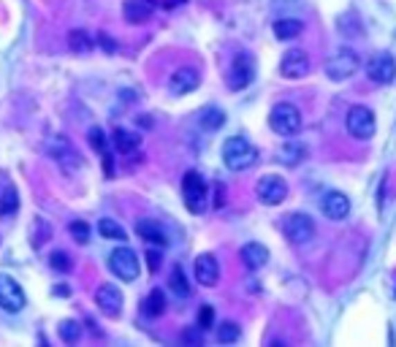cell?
<instances>
[{
    "label": "cell",
    "instance_id": "6da1fadb",
    "mask_svg": "<svg viewBox=\"0 0 396 347\" xmlns=\"http://www.w3.org/2000/svg\"><path fill=\"white\" fill-rule=\"evenodd\" d=\"M223 160L231 171H244L250 166H255L258 160V150L244 139V136H231L226 144H223Z\"/></svg>",
    "mask_w": 396,
    "mask_h": 347
},
{
    "label": "cell",
    "instance_id": "7a4b0ae2",
    "mask_svg": "<svg viewBox=\"0 0 396 347\" xmlns=\"http://www.w3.org/2000/svg\"><path fill=\"white\" fill-rule=\"evenodd\" d=\"M359 68H361L359 52L350 49V46H339L329 60H326V76H329L331 82H345V79H350Z\"/></svg>",
    "mask_w": 396,
    "mask_h": 347
},
{
    "label": "cell",
    "instance_id": "3957f363",
    "mask_svg": "<svg viewBox=\"0 0 396 347\" xmlns=\"http://www.w3.org/2000/svg\"><path fill=\"white\" fill-rule=\"evenodd\" d=\"M269 127L277 136H298L301 133V112L294 103H277L269 114Z\"/></svg>",
    "mask_w": 396,
    "mask_h": 347
},
{
    "label": "cell",
    "instance_id": "277c9868",
    "mask_svg": "<svg viewBox=\"0 0 396 347\" xmlns=\"http://www.w3.org/2000/svg\"><path fill=\"white\" fill-rule=\"evenodd\" d=\"M206 195H209V190H206L204 177H201L198 171H188L185 179H182V198H185L188 212L201 215V212L206 209Z\"/></svg>",
    "mask_w": 396,
    "mask_h": 347
},
{
    "label": "cell",
    "instance_id": "5b68a950",
    "mask_svg": "<svg viewBox=\"0 0 396 347\" xmlns=\"http://www.w3.org/2000/svg\"><path fill=\"white\" fill-rule=\"evenodd\" d=\"M282 231H285L291 244H296V247L298 244H309L315 239V220L309 215H304V212H294V215L285 217Z\"/></svg>",
    "mask_w": 396,
    "mask_h": 347
},
{
    "label": "cell",
    "instance_id": "8992f818",
    "mask_svg": "<svg viewBox=\"0 0 396 347\" xmlns=\"http://www.w3.org/2000/svg\"><path fill=\"white\" fill-rule=\"evenodd\" d=\"M345 127L353 139L366 141L375 136V114L366 109V106H350L348 117H345Z\"/></svg>",
    "mask_w": 396,
    "mask_h": 347
},
{
    "label": "cell",
    "instance_id": "52a82bcc",
    "mask_svg": "<svg viewBox=\"0 0 396 347\" xmlns=\"http://www.w3.org/2000/svg\"><path fill=\"white\" fill-rule=\"evenodd\" d=\"M109 269H111L120 280H125V283H133V280L138 277V272H141L138 258H136V253H133L131 247H117L114 253L109 255Z\"/></svg>",
    "mask_w": 396,
    "mask_h": 347
},
{
    "label": "cell",
    "instance_id": "ba28073f",
    "mask_svg": "<svg viewBox=\"0 0 396 347\" xmlns=\"http://www.w3.org/2000/svg\"><path fill=\"white\" fill-rule=\"evenodd\" d=\"M25 304H28V299H25L22 285L17 283L14 277H8V274H0V310H6V312H22Z\"/></svg>",
    "mask_w": 396,
    "mask_h": 347
},
{
    "label": "cell",
    "instance_id": "9c48e42d",
    "mask_svg": "<svg viewBox=\"0 0 396 347\" xmlns=\"http://www.w3.org/2000/svg\"><path fill=\"white\" fill-rule=\"evenodd\" d=\"M366 76L375 82V84H391L396 79V60L394 55L388 52H377L369 57L366 63Z\"/></svg>",
    "mask_w": 396,
    "mask_h": 347
},
{
    "label": "cell",
    "instance_id": "30bf717a",
    "mask_svg": "<svg viewBox=\"0 0 396 347\" xmlns=\"http://www.w3.org/2000/svg\"><path fill=\"white\" fill-rule=\"evenodd\" d=\"M253 79H255V60H253V55H247V52L236 55L231 68H228V87L231 90H244Z\"/></svg>",
    "mask_w": 396,
    "mask_h": 347
},
{
    "label": "cell",
    "instance_id": "8fae6325",
    "mask_svg": "<svg viewBox=\"0 0 396 347\" xmlns=\"http://www.w3.org/2000/svg\"><path fill=\"white\" fill-rule=\"evenodd\" d=\"M255 198L264 204V206H277L288 198V185L285 179L280 177H264L255 182Z\"/></svg>",
    "mask_w": 396,
    "mask_h": 347
},
{
    "label": "cell",
    "instance_id": "7c38bea8",
    "mask_svg": "<svg viewBox=\"0 0 396 347\" xmlns=\"http://www.w3.org/2000/svg\"><path fill=\"white\" fill-rule=\"evenodd\" d=\"M280 73L285 79H304L309 73V55L304 49H291L280 60Z\"/></svg>",
    "mask_w": 396,
    "mask_h": 347
},
{
    "label": "cell",
    "instance_id": "4fadbf2b",
    "mask_svg": "<svg viewBox=\"0 0 396 347\" xmlns=\"http://www.w3.org/2000/svg\"><path fill=\"white\" fill-rule=\"evenodd\" d=\"M96 304H98V310L103 315L117 317L123 312V290L111 283L100 285L98 290H96Z\"/></svg>",
    "mask_w": 396,
    "mask_h": 347
},
{
    "label": "cell",
    "instance_id": "5bb4252c",
    "mask_svg": "<svg viewBox=\"0 0 396 347\" xmlns=\"http://www.w3.org/2000/svg\"><path fill=\"white\" fill-rule=\"evenodd\" d=\"M49 155L60 163V168L66 171V174H73V171H79L82 168V158H79V152L63 141V139H57V141H52L49 144Z\"/></svg>",
    "mask_w": 396,
    "mask_h": 347
},
{
    "label": "cell",
    "instance_id": "9a60e30c",
    "mask_svg": "<svg viewBox=\"0 0 396 347\" xmlns=\"http://www.w3.org/2000/svg\"><path fill=\"white\" fill-rule=\"evenodd\" d=\"M321 209H323V215L329 220H345L350 215V198L345 193H339V190H329L323 195V201H321Z\"/></svg>",
    "mask_w": 396,
    "mask_h": 347
},
{
    "label": "cell",
    "instance_id": "2e32d148",
    "mask_svg": "<svg viewBox=\"0 0 396 347\" xmlns=\"http://www.w3.org/2000/svg\"><path fill=\"white\" fill-rule=\"evenodd\" d=\"M196 283H201L204 287H215L220 280V263L212 253H201L196 258Z\"/></svg>",
    "mask_w": 396,
    "mask_h": 347
},
{
    "label": "cell",
    "instance_id": "e0dca14e",
    "mask_svg": "<svg viewBox=\"0 0 396 347\" xmlns=\"http://www.w3.org/2000/svg\"><path fill=\"white\" fill-rule=\"evenodd\" d=\"M198 71L196 68H177L174 73H171V79H168V84H171V93L177 95H188L193 93L198 87Z\"/></svg>",
    "mask_w": 396,
    "mask_h": 347
},
{
    "label": "cell",
    "instance_id": "ac0fdd59",
    "mask_svg": "<svg viewBox=\"0 0 396 347\" xmlns=\"http://www.w3.org/2000/svg\"><path fill=\"white\" fill-rule=\"evenodd\" d=\"M242 263L250 269V272H258V269H264L266 260H269V250H266L264 244H258V242H250V244H244L242 247Z\"/></svg>",
    "mask_w": 396,
    "mask_h": 347
},
{
    "label": "cell",
    "instance_id": "d6986e66",
    "mask_svg": "<svg viewBox=\"0 0 396 347\" xmlns=\"http://www.w3.org/2000/svg\"><path fill=\"white\" fill-rule=\"evenodd\" d=\"M123 17H125V22H131V25H144V22L152 17V3H147V0H125Z\"/></svg>",
    "mask_w": 396,
    "mask_h": 347
},
{
    "label": "cell",
    "instance_id": "ffe728a7",
    "mask_svg": "<svg viewBox=\"0 0 396 347\" xmlns=\"http://www.w3.org/2000/svg\"><path fill=\"white\" fill-rule=\"evenodd\" d=\"M111 139H114L117 152H123V155H131V152H136L141 147V136L136 130H128V127H117Z\"/></svg>",
    "mask_w": 396,
    "mask_h": 347
},
{
    "label": "cell",
    "instance_id": "44dd1931",
    "mask_svg": "<svg viewBox=\"0 0 396 347\" xmlns=\"http://www.w3.org/2000/svg\"><path fill=\"white\" fill-rule=\"evenodd\" d=\"M136 233L144 239V242H150V244H168V239H165L163 228L158 225L155 220H141L138 225H136Z\"/></svg>",
    "mask_w": 396,
    "mask_h": 347
},
{
    "label": "cell",
    "instance_id": "7402d4cb",
    "mask_svg": "<svg viewBox=\"0 0 396 347\" xmlns=\"http://www.w3.org/2000/svg\"><path fill=\"white\" fill-rule=\"evenodd\" d=\"M304 30V22H298L294 17H282V19H277L274 22V35L280 38V41H291V38H298Z\"/></svg>",
    "mask_w": 396,
    "mask_h": 347
},
{
    "label": "cell",
    "instance_id": "603a6c76",
    "mask_svg": "<svg viewBox=\"0 0 396 347\" xmlns=\"http://www.w3.org/2000/svg\"><path fill=\"white\" fill-rule=\"evenodd\" d=\"M141 312L147 317H161L165 312V293L161 287H155V290H150V296L144 299V304H141Z\"/></svg>",
    "mask_w": 396,
    "mask_h": 347
},
{
    "label": "cell",
    "instance_id": "cb8c5ba5",
    "mask_svg": "<svg viewBox=\"0 0 396 347\" xmlns=\"http://www.w3.org/2000/svg\"><path fill=\"white\" fill-rule=\"evenodd\" d=\"M223 123H226V114L217 109V106H206L201 114H198V125L204 127V130H220L223 127Z\"/></svg>",
    "mask_w": 396,
    "mask_h": 347
},
{
    "label": "cell",
    "instance_id": "d4e9b609",
    "mask_svg": "<svg viewBox=\"0 0 396 347\" xmlns=\"http://www.w3.org/2000/svg\"><path fill=\"white\" fill-rule=\"evenodd\" d=\"M307 155V147H301V144H285L282 150H280V163H285V166H298L301 160Z\"/></svg>",
    "mask_w": 396,
    "mask_h": 347
},
{
    "label": "cell",
    "instance_id": "484cf974",
    "mask_svg": "<svg viewBox=\"0 0 396 347\" xmlns=\"http://www.w3.org/2000/svg\"><path fill=\"white\" fill-rule=\"evenodd\" d=\"M98 231H100V236H103V239H111V242H125V228H123L120 222L109 220V217L98 222Z\"/></svg>",
    "mask_w": 396,
    "mask_h": 347
},
{
    "label": "cell",
    "instance_id": "4316f807",
    "mask_svg": "<svg viewBox=\"0 0 396 347\" xmlns=\"http://www.w3.org/2000/svg\"><path fill=\"white\" fill-rule=\"evenodd\" d=\"M68 44H71V49L73 52H90L96 44H93V38H90V33L84 30H71L68 33Z\"/></svg>",
    "mask_w": 396,
    "mask_h": 347
},
{
    "label": "cell",
    "instance_id": "83f0119b",
    "mask_svg": "<svg viewBox=\"0 0 396 347\" xmlns=\"http://www.w3.org/2000/svg\"><path fill=\"white\" fill-rule=\"evenodd\" d=\"M239 337H242V328H239L233 320L220 323V328H217V342H220V345H233Z\"/></svg>",
    "mask_w": 396,
    "mask_h": 347
},
{
    "label": "cell",
    "instance_id": "f1b7e54d",
    "mask_svg": "<svg viewBox=\"0 0 396 347\" xmlns=\"http://www.w3.org/2000/svg\"><path fill=\"white\" fill-rule=\"evenodd\" d=\"M171 290H174L179 299H188V296H190V285L185 280L182 266H174V272H171Z\"/></svg>",
    "mask_w": 396,
    "mask_h": 347
},
{
    "label": "cell",
    "instance_id": "f546056e",
    "mask_svg": "<svg viewBox=\"0 0 396 347\" xmlns=\"http://www.w3.org/2000/svg\"><path fill=\"white\" fill-rule=\"evenodd\" d=\"M57 334H60L63 342L73 345V342H79V337H82V326H79L76 320H63L60 328H57Z\"/></svg>",
    "mask_w": 396,
    "mask_h": 347
},
{
    "label": "cell",
    "instance_id": "4dcf8cb0",
    "mask_svg": "<svg viewBox=\"0 0 396 347\" xmlns=\"http://www.w3.org/2000/svg\"><path fill=\"white\" fill-rule=\"evenodd\" d=\"M19 209V195L14 190H8L6 195H0V217H14Z\"/></svg>",
    "mask_w": 396,
    "mask_h": 347
},
{
    "label": "cell",
    "instance_id": "1f68e13d",
    "mask_svg": "<svg viewBox=\"0 0 396 347\" xmlns=\"http://www.w3.org/2000/svg\"><path fill=\"white\" fill-rule=\"evenodd\" d=\"M49 236H52V228L41 220V217H35L33 220V247H41L44 242H49Z\"/></svg>",
    "mask_w": 396,
    "mask_h": 347
},
{
    "label": "cell",
    "instance_id": "d6a6232c",
    "mask_svg": "<svg viewBox=\"0 0 396 347\" xmlns=\"http://www.w3.org/2000/svg\"><path fill=\"white\" fill-rule=\"evenodd\" d=\"M49 266L55 269V272H71V255L63 253V250H55V253L49 255Z\"/></svg>",
    "mask_w": 396,
    "mask_h": 347
},
{
    "label": "cell",
    "instance_id": "836d02e7",
    "mask_svg": "<svg viewBox=\"0 0 396 347\" xmlns=\"http://www.w3.org/2000/svg\"><path fill=\"white\" fill-rule=\"evenodd\" d=\"M68 231L73 233V239L79 242V244H87L90 242V225L82 220H73L71 225H68Z\"/></svg>",
    "mask_w": 396,
    "mask_h": 347
},
{
    "label": "cell",
    "instance_id": "e575fe53",
    "mask_svg": "<svg viewBox=\"0 0 396 347\" xmlns=\"http://www.w3.org/2000/svg\"><path fill=\"white\" fill-rule=\"evenodd\" d=\"M90 144L96 147V152H100V155L106 152V139H103V130H100V127H93V130H90Z\"/></svg>",
    "mask_w": 396,
    "mask_h": 347
},
{
    "label": "cell",
    "instance_id": "d590c367",
    "mask_svg": "<svg viewBox=\"0 0 396 347\" xmlns=\"http://www.w3.org/2000/svg\"><path fill=\"white\" fill-rule=\"evenodd\" d=\"M212 320H215V312H212V307H201V312H198V328H201V331L212 328Z\"/></svg>",
    "mask_w": 396,
    "mask_h": 347
},
{
    "label": "cell",
    "instance_id": "8d00e7d4",
    "mask_svg": "<svg viewBox=\"0 0 396 347\" xmlns=\"http://www.w3.org/2000/svg\"><path fill=\"white\" fill-rule=\"evenodd\" d=\"M182 342H185V345H201V342H204V331H201V328H188V331H185V334H182Z\"/></svg>",
    "mask_w": 396,
    "mask_h": 347
},
{
    "label": "cell",
    "instance_id": "74e56055",
    "mask_svg": "<svg viewBox=\"0 0 396 347\" xmlns=\"http://www.w3.org/2000/svg\"><path fill=\"white\" fill-rule=\"evenodd\" d=\"M147 266H150V272L155 274L161 266H163V258H161V253H155V250H150L147 253Z\"/></svg>",
    "mask_w": 396,
    "mask_h": 347
},
{
    "label": "cell",
    "instance_id": "f35d334b",
    "mask_svg": "<svg viewBox=\"0 0 396 347\" xmlns=\"http://www.w3.org/2000/svg\"><path fill=\"white\" fill-rule=\"evenodd\" d=\"M98 38H100V44H103V49H106V52H114V49H117V44H114V38H109L106 33H100Z\"/></svg>",
    "mask_w": 396,
    "mask_h": 347
},
{
    "label": "cell",
    "instance_id": "ab89813d",
    "mask_svg": "<svg viewBox=\"0 0 396 347\" xmlns=\"http://www.w3.org/2000/svg\"><path fill=\"white\" fill-rule=\"evenodd\" d=\"M182 3H185V0H165V6H168V8H174V6H182Z\"/></svg>",
    "mask_w": 396,
    "mask_h": 347
},
{
    "label": "cell",
    "instance_id": "60d3db41",
    "mask_svg": "<svg viewBox=\"0 0 396 347\" xmlns=\"http://www.w3.org/2000/svg\"><path fill=\"white\" fill-rule=\"evenodd\" d=\"M147 3H152V6H155V3H158V0H147Z\"/></svg>",
    "mask_w": 396,
    "mask_h": 347
}]
</instances>
